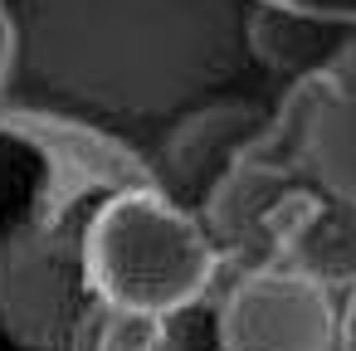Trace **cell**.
<instances>
[{
  "label": "cell",
  "mask_w": 356,
  "mask_h": 351,
  "mask_svg": "<svg viewBox=\"0 0 356 351\" xmlns=\"http://www.w3.org/2000/svg\"><path fill=\"white\" fill-rule=\"evenodd\" d=\"M259 0H0V117L88 132L147 176L259 79Z\"/></svg>",
  "instance_id": "1"
},
{
  "label": "cell",
  "mask_w": 356,
  "mask_h": 351,
  "mask_svg": "<svg viewBox=\"0 0 356 351\" xmlns=\"http://www.w3.org/2000/svg\"><path fill=\"white\" fill-rule=\"evenodd\" d=\"M142 176L88 132L0 117V351H156L161 322L113 312L83 263L93 210Z\"/></svg>",
  "instance_id": "2"
},
{
  "label": "cell",
  "mask_w": 356,
  "mask_h": 351,
  "mask_svg": "<svg viewBox=\"0 0 356 351\" xmlns=\"http://www.w3.org/2000/svg\"><path fill=\"white\" fill-rule=\"evenodd\" d=\"M83 263L98 297L137 322H166L205 297L215 278L210 234L152 181L118 186L88 220Z\"/></svg>",
  "instance_id": "3"
},
{
  "label": "cell",
  "mask_w": 356,
  "mask_h": 351,
  "mask_svg": "<svg viewBox=\"0 0 356 351\" xmlns=\"http://www.w3.org/2000/svg\"><path fill=\"white\" fill-rule=\"evenodd\" d=\"M220 351H337V307L302 268L244 273L215 317Z\"/></svg>",
  "instance_id": "4"
},
{
  "label": "cell",
  "mask_w": 356,
  "mask_h": 351,
  "mask_svg": "<svg viewBox=\"0 0 356 351\" xmlns=\"http://www.w3.org/2000/svg\"><path fill=\"white\" fill-rule=\"evenodd\" d=\"M298 166L356 215V40L337 44L288 98Z\"/></svg>",
  "instance_id": "5"
},
{
  "label": "cell",
  "mask_w": 356,
  "mask_h": 351,
  "mask_svg": "<svg viewBox=\"0 0 356 351\" xmlns=\"http://www.w3.org/2000/svg\"><path fill=\"white\" fill-rule=\"evenodd\" d=\"M264 10H283L298 20H332V25H356V0H259Z\"/></svg>",
  "instance_id": "6"
},
{
  "label": "cell",
  "mask_w": 356,
  "mask_h": 351,
  "mask_svg": "<svg viewBox=\"0 0 356 351\" xmlns=\"http://www.w3.org/2000/svg\"><path fill=\"white\" fill-rule=\"evenodd\" d=\"M337 351H356V283L346 293V307L337 312Z\"/></svg>",
  "instance_id": "7"
}]
</instances>
